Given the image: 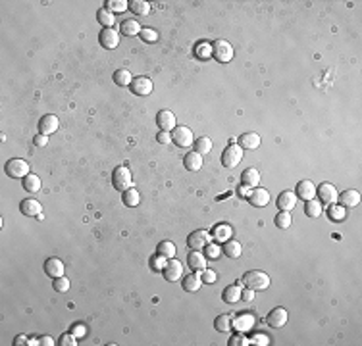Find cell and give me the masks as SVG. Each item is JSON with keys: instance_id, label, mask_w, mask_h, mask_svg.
I'll use <instances>...</instances> for the list:
<instances>
[{"instance_id": "cell-9", "label": "cell", "mask_w": 362, "mask_h": 346, "mask_svg": "<svg viewBox=\"0 0 362 346\" xmlns=\"http://www.w3.org/2000/svg\"><path fill=\"white\" fill-rule=\"evenodd\" d=\"M156 125L160 127V131H174L178 127V120H176V114L170 112V110H160L156 114Z\"/></svg>"}, {"instance_id": "cell-33", "label": "cell", "mask_w": 362, "mask_h": 346, "mask_svg": "<svg viewBox=\"0 0 362 346\" xmlns=\"http://www.w3.org/2000/svg\"><path fill=\"white\" fill-rule=\"evenodd\" d=\"M96 21L102 25V29H112V25H114V14L106 10V8H100L98 12H96Z\"/></svg>"}, {"instance_id": "cell-23", "label": "cell", "mask_w": 362, "mask_h": 346, "mask_svg": "<svg viewBox=\"0 0 362 346\" xmlns=\"http://www.w3.org/2000/svg\"><path fill=\"white\" fill-rule=\"evenodd\" d=\"M187 265L193 269V271H202L206 267V256L200 252V250H191L189 256H187Z\"/></svg>"}, {"instance_id": "cell-28", "label": "cell", "mask_w": 362, "mask_h": 346, "mask_svg": "<svg viewBox=\"0 0 362 346\" xmlns=\"http://www.w3.org/2000/svg\"><path fill=\"white\" fill-rule=\"evenodd\" d=\"M241 183L243 185H247V187H258V183H260V173L258 170H254V168H249V170H245L243 175H241Z\"/></svg>"}, {"instance_id": "cell-20", "label": "cell", "mask_w": 362, "mask_h": 346, "mask_svg": "<svg viewBox=\"0 0 362 346\" xmlns=\"http://www.w3.org/2000/svg\"><path fill=\"white\" fill-rule=\"evenodd\" d=\"M295 194H297V198H301V200H312L314 196H316V187H314V183L312 181H299L297 183V190H295Z\"/></svg>"}, {"instance_id": "cell-38", "label": "cell", "mask_w": 362, "mask_h": 346, "mask_svg": "<svg viewBox=\"0 0 362 346\" xmlns=\"http://www.w3.org/2000/svg\"><path fill=\"white\" fill-rule=\"evenodd\" d=\"M131 81H133V77H131V73L127 71V69H116L114 71V83L120 86H129L131 85Z\"/></svg>"}, {"instance_id": "cell-44", "label": "cell", "mask_w": 362, "mask_h": 346, "mask_svg": "<svg viewBox=\"0 0 362 346\" xmlns=\"http://www.w3.org/2000/svg\"><path fill=\"white\" fill-rule=\"evenodd\" d=\"M52 289H54L56 293H68L70 291V279H66V277H58L52 281Z\"/></svg>"}, {"instance_id": "cell-34", "label": "cell", "mask_w": 362, "mask_h": 346, "mask_svg": "<svg viewBox=\"0 0 362 346\" xmlns=\"http://www.w3.org/2000/svg\"><path fill=\"white\" fill-rule=\"evenodd\" d=\"M231 315H227V313H222V315H218L216 319H214V329H216L218 333H229L231 331Z\"/></svg>"}, {"instance_id": "cell-50", "label": "cell", "mask_w": 362, "mask_h": 346, "mask_svg": "<svg viewBox=\"0 0 362 346\" xmlns=\"http://www.w3.org/2000/svg\"><path fill=\"white\" fill-rule=\"evenodd\" d=\"M156 140H158L160 144H168V142H172V133H170V131H160V133L156 135Z\"/></svg>"}, {"instance_id": "cell-19", "label": "cell", "mask_w": 362, "mask_h": 346, "mask_svg": "<svg viewBox=\"0 0 362 346\" xmlns=\"http://www.w3.org/2000/svg\"><path fill=\"white\" fill-rule=\"evenodd\" d=\"M254 327V317L251 313H243V315H235L231 319V329H235L237 333H247Z\"/></svg>"}, {"instance_id": "cell-55", "label": "cell", "mask_w": 362, "mask_h": 346, "mask_svg": "<svg viewBox=\"0 0 362 346\" xmlns=\"http://www.w3.org/2000/svg\"><path fill=\"white\" fill-rule=\"evenodd\" d=\"M251 187H247V185H241V187H239V190H237V194H239V196H243V198H249V194H251Z\"/></svg>"}, {"instance_id": "cell-57", "label": "cell", "mask_w": 362, "mask_h": 346, "mask_svg": "<svg viewBox=\"0 0 362 346\" xmlns=\"http://www.w3.org/2000/svg\"><path fill=\"white\" fill-rule=\"evenodd\" d=\"M27 343H29V339H27L25 335H18V337H16V343H14V345H16V346H23V345H27Z\"/></svg>"}, {"instance_id": "cell-22", "label": "cell", "mask_w": 362, "mask_h": 346, "mask_svg": "<svg viewBox=\"0 0 362 346\" xmlns=\"http://www.w3.org/2000/svg\"><path fill=\"white\" fill-rule=\"evenodd\" d=\"M237 144L243 150H254V148L260 146V135L258 133H243L241 137L237 138Z\"/></svg>"}, {"instance_id": "cell-14", "label": "cell", "mask_w": 362, "mask_h": 346, "mask_svg": "<svg viewBox=\"0 0 362 346\" xmlns=\"http://www.w3.org/2000/svg\"><path fill=\"white\" fill-rule=\"evenodd\" d=\"M19 212L23 216H27V217H39L43 214V204L39 200H35V198H25L19 204Z\"/></svg>"}, {"instance_id": "cell-6", "label": "cell", "mask_w": 362, "mask_h": 346, "mask_svg": "<svg viewBox=\"0 0 362 346\" xmlns=\"http://www.w3.org/2000/svg\"><path fill=\"white\" fill-rule=\"evenodd\" d=\"M210 242H212V235H210L208 231H202V229L193 231V233L187 237V246H189L191 250H200V252H202Z\"/></svg>"}, {"instance_id": "cell-10", "label": "cell", "mask_w": 362, "mask_h": 346, "mask_svg": "<svg viewBox=\"0 0 362 346\" xmlns=\"http://www.w3.org/2000/svg\"><path fill=\"white\" fill-rule=\"evenodd\" d=\"M287 319H289V313H287L285 308H273V310L266 315V323H268V327H272V329L283 327V325L287 323Z\"/></svg>"}, {"instance_id": "cell-43", "label": "cell", "mask_w": 362, "mask_h": 346, "mask_svg": "<svg viewBox=\"0 0 362 346\" xmlns=\"http://www.w3.org/2000/svg\"><path fill=\"white\" fill-rule=\"evenodd\" d=\"M139 39L143 41V43H156L158 41V33L154 31V29H150V27H143L141 29V33H139Z\"/></svg>"}, {"instance_id": "cell-54", "label": "cell", "mask_w": 362, "mask_h": 346, "mask_svg": "<svg viewBox=\"0 0 362 346\" xmlns=\"http://www.w3.org/2000/svg\"><path fill=\"white\" fill-rule=\"evenodd\" d=\"M39 345H45V346H54V339L52 337H48V335H45V337H41L39 339Z\"/></svg>"}, {"instance_id": "cell-7", "label": "cell", "mask_w": 362, "mask_h": 346, "mask_svg": "<svg viewBox=\"0 0 362 346\" xmlns=\"http://www.w3.org/2000/svg\"><path fill=\"white\" fill-rule=\"evenodd\" d=\"M172 142H176L181 148H187L195 142V137H193V131L185 125H178L174 131H172Z\"/></svg>"}, {"instance_id": "cell-53", "label": "cell", "mask_w": 362, "mask_h": 346, "mask_svg": "<svg viewBox=\"0 0 362 346\" xmlns=\"http://www.w3.org/2000/svg\"><path fill=\"white\" fill-rule=\"evenodd\" d=\"M254 298V291L253 289H245V291H241V300H245V302H251Z\"/></svg>"}, {"instance_id": "cell-32", "label": "cell", "mask_w": 362, "mask_h": 346, "mask_svg": "<svg viewBox=\"0 0 362 346\" xmlns=\"http://www.w3.org/2000/svg\"><path fill=\"white\" fill-rule=\"evenodd\" d=\"M176 252H178V248H176V244L172 241H162L158 242V246H156V254L164 256L166 260L176 258Z\"/></svg>"}, {"instance_id": "cell-29", "label": "cell", "mask_w": 362, "mask_h": 346, "mask_svg": "<svg viewBox=\"0 0 362 346\" xmlns=\"http://www.w3.org/2000/svg\"><path fill=\"white\" fill-rule=\"evenodd\" d=\"M122 200H124V204L127 208H135L139 206V202H141V194H139V190L133 189V187H129L122 192Z\"/></svg>"}, {"instance_id": "cell-3", "label": "cell", "mask_w": 362, "mask_h": 346, "mask_svg": "<svg viewBox=\"0 0 362 346\" xmlns=\"http://www.w3.org/2000/svg\"><path fill=\"white\" fill-rule=\"evenodd\" d=\"M243 160V148L239 144H229L224 152H222V166L227 170H233L235 166H239V162Z\"/></svg>"}, {"instance_id": "cell-4", "label": "cell", "mask_w": 362, "mask_h": 346, "mask_svg": "<svg viewBox=\"0 0 362 346\" xmlns=\"http://www.w3.org/2000/svg\"><path fill=\"white\" fill-rule=\"evenodd\" d=\"M6 175L12 179H23L29 175V164L21 158H12L6 162Z\"/></svg>"}, {"instance_id": "cell-31", "label": "cell", "mask_w": 362, "mask_h": 346, "mask_svg": "<svg viewBox=\"0 0 362 346\" xmlns=\"http://www.w3.org/2000/svg\"><path fill=\"white\" fill-rule=\"evenodd\" d=\"M216 241H220V242H226V241H229L231 239V235H233V231H231V227L229 225H226V223H220V225H216L214 229H212V233H210Z\"/></svg>"}, {"instance_id": "cell-46", "label": "cell", "mask_w": 362, "mask_h": 346, "mask_svg": "<svg viewBox=\"0 0 362 346\" xmlns=\"http://www.w3.org/2000/svg\"><path fill=\"white\" fill-rule=\"evenodd\" d=\"M148 263H150V267L154 269V271H162L164 267H166V263H168V260L160 256V254H156V256H152V258L148 260Z\"/></svg>"}, {"instance_id": "cell-36", "label": "cell", "mask_w": 362, "mask_h": 346, "mask_svg": "<svg viewBox=\"0 0 362 346\" xmlns=\"http://www.w3.org/2000/svg\"><path fill=\"white\" fill-rule=\"evenodd\" d=\"M23 189L27 192H39L41 190V179L35 173H29L27 177H23Z\"/></svg>"}, {"instance_id": "cell-39", "label": "cell", "mask_w": 362, "mask_h": 346, "mask_svg": "<svg viewBox=\"0 0 362 346\" xmlns=\"http://www.w3.org/2000/svg\"><path fill=\"white\" fill-rule=\"evenodd\" d=\"M193 144H195V152L200 154V156L208 154V152L212 150V140H210L208 137L197 138V142H193Z\"/></svg>"}, {"instance_id": "cell-41", "label": "cell", "mask_w": 362, "mask_h": 346, "mask_svg": "<svg viewBox=\"0 0 362 346\" xmlns=\"http://www.w3.org/2000/svg\"><path fill=\"white\" fill-rule=\"evenodd\" d=\"M127 8H129V2H126V0H108L106 2V10H110L112 14L114 12H126Z\"/></svg>"}, {"instance_id": "cell-47", "label": "cell", "mask_w": 362, "mask_h": 346, "mask_svg": "<svg viewBox=\"0 0 362 346\" xmlns=\"http://www.w3.org/2000/svg\"><path fill=\"white\" fill-rule=\"evenodd\" d=\"M58 345H60V346H75V345H77V337L73 335L72 331H70V333H64V335L60 337Z\"/></svg>"}, {"instance_id": "cell-52", "label": "cell", "mask_w": 362, "mask_h": 346, "mask_svg": "<svg viewBox=\"0 0 362 346\" xmlns=\"http://www.w3.org/2000/svg\"><path fill=\"white\" fill-rule=\"evenodd\" d=\"M253 343L254 345H262V346H266V345H270V339L266 337V335H256L253 339Z\"/></svg>"}, {"instance_id": "cell-18", "label": "cell", "mask_w": 362, "mask_h": 346, "mask_svg": "<svg viewBox=\"0 0 362 346\" xmlns=\"http://www.w3.org/2000/svg\"><path fill=\"white\" fill-rule=\"evenodd\" d=\"M58 127H60V121L56 116L52 114H46V116H43L41 120H39V133H43V135H50V133H54L58 131Z\"/></svg>"}, {"instance_id": "cell-27", "label": "cell", "mask_w": 362, "mask_h": 346, "mask_svg": "<svg viewBox=\"0 0 362 346\" xmlns=\"http://www.w3.org/2000/svg\"><path fill=\"white\" fill-rule=\"evenodd\" d=\"M222 252L227 256V258L235 260L241 256V252H243V246H241V242L235 241V239H229V241L224 242V248H222Z\"/></svg>"}, {"instance_id": "cell-8", "label": "cell", "mask_w": 362, "mask_h": 346, "mask_svg": "<svg viewBox=\"0 0 362 346\" xmlns=\"http://www.w3.org/2000/svg\"><path fill=\"white\" fill-rule=\"evenodd\" d=\"M316 194H318V202L320 204H327V206H331V204H335L337 202V189L331 185V183H322L320 187H316Z\"/></svg>"}, {"instance_id": "cell-48", "label": "cell", "mask_w": 362, "mask_h": 346, "mask_svg": "<svg viewBox=\"0 0 362 346\" xmlns=\"http://www.w3.org/2000/svg\"><path fill=\"white\" fill-rule=\"evenodd\" d=\"M200 279H202V283H206V285H212V283H216V273H214V271H212V269H206V267H204V269H202V271H200Z\"/></svg>"}, {"instance_id": "cell-13", "label": "cell", "mask_w": 362, "mask_h": 346, "mask_svg": "<svg viewBox=\"0 0 362 346\" xmlns=\"http://www.w3.org/2000/svg\"><path fill=\"white\" fill-rule=\"evenodd\" d=\"M98 43L102 48L106 50H114L118 44H120V33L116 29H102L98 35Z\"/></svg>"}, {"instance_id": "cell-17", "label": "cell", "mask_w": 362, "mask_h": 346, "mask_svg": "<svg viewBox=\"0 0 362 346\" xmlns=\"http://www.w3.org/2000/svg\"><path fill=\"white\" fill-rule=\"evenodd\" d=\"M249 202L254 208H264L270 202V192L266 189H262V187H254L251 190V194H249Z\"/></svg>"}, {"instance_id": "cell-37", "label": "cell", "mask_w": 362, "mask_h": 346, "mask_svg": "<svg viewBox=\"0 0 362 346\" xmlns=\"http://www.w3.org/2000/svg\"><path fill=\"white\" fill-rule=\"evenodd\" d=\"M305 214H307L310 219H316V217H320V214H322V204L318 202V200H307V204H305Z\"/></svg>"}, {"instance_id": "cell-35", "label": "cell", "mask_w": 362, "mask_h": 346, "mask_svg": "<svg viewBox=\"0 0 362 346\" xmlns=\"http://www.w3.org/2000/svg\"><path fill=\"white\" fill-rule=\"evenodd\" d=\"M129 10H131L135 16H148L150 4L145 2V0H133V2H129Z\"/></svg>"}, {"instance_id": "cell-42", "label": "cell", "mask_w": 362, "mask_h": 346, "mask_svg": "<svg viewBox=\"0 0 362 346\" xmlns=\"http://www.w3.org/2000/svg\"><path fill=\"white\" fill-rule=\"evenodd\" d=\"M327 216L331 221H343L345 219V208L337 206V204H331L329 210H327Z\"/></svg>"}, {"instance_id": "cell-30", "label": "cell", "mask_w": 362, "mask_h": 346, "mask_svg": "<svg viewBox=\"0 0 362 346\" xmlns=\"http://www.w3.org/2000/svg\"><path fill=\"white\" fill-rule=\"evenodd\" d=\"M241 287L239 285H229V287H226L224 289V293H222V298H224V302H227V304H235L241 300Z\"/></svg>"}, {"instance_id": "cell-40", "label": "cell", "mask_w": 362, "mask_h": 346, "mask_svg": "<svg viewBox=\"0 0 362 346\" xmlns=\"http://www.w3.org/2000/svg\"><path fill=\"white\" fill-rule=\"evenodd\" d=\"M291 221H293V217H291L289 212H279L273 217V223H275V227H279V229H289Z\"/></svg>"}, {"instance_id": "cell-15", "label": "cell", "mask_w": 362, "mask_h": 346, "mask_svg": "<svg viewBox=\"0 0 362 346\" xmlns=\"http://www.w3.org/2000/svg\"><path fill=\"white\" fill-rule=\"evenodd\" d=\"M337 202L343 208H355L361 204V192L355 189H347L341 194H337Z\"/></svg>"}, {"instance_id": "cell-25", "label": "cell", "mask_w": 362, "mask_h": 346, "mask_svg": "<svg viewBox=\"0 0 362 346\" xmlns=\"http://www.w3.org/2000/svg\"><path fill=\"white\" fill-rule=\"evenodd\" d=\"M141 25H139V21L137 19H124L122 23H120V33L126 35V37H139V33H141Z\"/></svg>"}, {"instance_id": "cell-56", "label": "cell", "mask_w": 362, "mask_h": 346, "mask_svg": "<svg viewBox=\"0 0 362 346\" xmlns=\"http://www.w3.org/2000/svg\"><path fill=\"white\" fill-rule=\"evenodd\" d=\"M72 333L75 335V337H83V335L87 333V329H85V325H81V323H79V325H75V327L72 329Z\"/></svg>"}, {"instance_id": "cell-11", "label": "cell", "mask_w": 362, "mask_h": 346, "mask_svg": "<svg viewBox=\"0 0 362 346\" xmlns=\"http://www.w3.org/2000/svg\"><path fill=\"white\" fill-rule=\"evenodd\" d=\"M131 92L135 94V96H148L150 92H152V81L148 79V77H135L133 81H131Z\"/></svg>"}, {"instance_id": "cell-1", "label": "cell", "mask_w": 362, "mask_h": 346, "mask_svg": "<svg viewBox=\"0 0 362 346\" xmlns=\"http://www.w3.org/2000/svg\"><path fill=\"white\" fill-rule=\"evenodd\" d=\"M241 283H243L247 289H253L254 293H256V291H266V289L270 287V275L264 273V271H260V269H251V271H247V273L243 275Z\"/></svg>"}, {"instance_id": "cell-26", "label": "cell", "mask_w": 362, "mask_h": 346, "mask_svg": "<svg viewBox=\"0 0 362 346\" xmlns=\"http://www.w3.org/2000/svg\"><path fill=\"white\" fill-rule=\"evenodd\" d=\"M181 285H183V291H187V293H197L200 287H202V279H200V273H191V275H187L183 281H181Z\"/></svg>"}, {"instance_id": "cell-49", "label": "cell", "mask_w": 362, "mask_h": 346, "mask_svg": "<svg viewBox=\"0 0 362 346\" xmlns=\"http://www.w3.org/2000/svg\"><path fill=\"white\" fill-rule=\"evenodd\" d=\"M229 345H231V346H247V345H251V341H249V339H247L243 333H237L235 337L229 341Z\"/></svg>"}, {"instance_id": "cell-16", "label": "cell", "mask_w": 362, "mask_h": 346, "mask_svg": "<svg viewBox=\"0 0 362 346\" xmlns=\"http://www.w3.org/2000/svg\"><path fill=\"white\" fill-rule=\"evenodd\" d=\"M275 206L279 208V212H291L293 208L297 206V194L293 190H283L279 192L277 200H275Z\"/></svg>"}, {"instance_id": "cell-2", "label": "cell", "mask_w": 362, "mask_h": 346, "mask_svg": "<svg viewBox=\"0 0 362 346\" xmlns=\"http://www.w3.org/2000/svg\"><path fill=\"white\" fill-rule=\"evenodd\" d=\"M212 58L220 62V64H227V62H231L233 60V56H235V52H233V46L227 43V41H224V39H218L212 43Z\"/></svg>"}, {"instance_id": "cell-51", "label": "cell", "mask_w": 362, "mask_h": 346, "mask_svg": "<svg viewBox=\"0 0 362 346\" xmlns=\"http://www.w3.org/2000/svg\"><path fill=\"white\" fill-rule=\"evenodd\" d=\"M33 142H35V146H46V144H48V137L43 135V133H39V135H35Z\"/></svg>"}, {"instance_id": "cell-24", "label": "cell", "mask_w": 362, "mask_h": 346, "mask_svg": "<svg viewBox=\"0 0 362 346\" xmlns=\"http://www.w3.org/2000/svg\"><path fill=\"white\" fill-rule=\"evenodd\" d=\"M183 166L187 172H200L202 170V156L197 154L195 150L183 156Z\"/></svg>"}, {"instance_id": "cell-5", "label": "cell", "mask_w": 362, "mask_h": 346, "mask_svg": "<svg viewBox=\"0 0 362 346\" xmlns=\"http://www.w3.org/2000/svg\"><path fill=\"white\" fill-rule=\"evenodd\" d=\"M131 183H133L131 172L127 170L126 166H118V168L114 170V173H112V185H114V189L124 192L126 189L131 187Z\"/></svg>"}, {"instance_id": "cell-21", "label": "cell", "mask_w": 362, "mask_h": 346, "mask_svg": "<svg viewBox=\"0 0 362 346\" xmlns=\"http://www.w3.org/2000/svg\"><path fill=\"white\" fill-rule=\"evenodd\" d=\"M66 267H64V261L58 258H48L45 261V273L52 279H58V277L64 275Z\"/></svg>"}, {"instance_id": "cell-45", "label": "cell", "mask_w": 362, "mask_h": 346, "mask_svg": "<svg viewBox=\"0 0 362 346\" xmlns=\"http://www.w3.org/2000/svg\"><path fill=\"white\" fill-rule=\"evenodd\" d=\"M206 258H210V260H218L224 252H222V248L218 246V244H214V242H210L206 248H204V252H202Z\"/></svg>"}, {"instance_id": "cell-12", "label": "cell", "mask_w": 362, "mask_h": 346, "mask_svg": "<svg viewBox=\"0 0 362 346\" xmlns=\"http://www.w3.org/2000/svg\"><path fill=\"white\" fill-rule=\"evenodd\" d=\"M164 277H166V281H170V283H176V281H180L181 275H183V265H181L180 260L172 258L168 260V263H166V267L162 269Z\"/></svg>"}]
</instances>
